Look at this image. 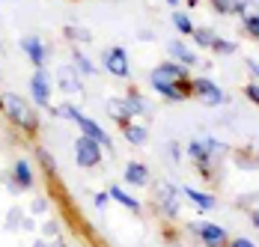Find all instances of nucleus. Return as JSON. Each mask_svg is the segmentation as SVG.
I'll return each mask as SVG.
<instances>
[{
	"mask_svg": "<svg viewBox=\"0 0 259 247\" xmlns=\"http://www.w3.org/2000/svg\"><path fill=\"white\" fill-rule=\"evenodd\" d=\"M57 116H66L69 122H75L87 134V137H93V140H99L104 149H110L113 143H110V137H107V131H104L102 125L96 122V119H90V116H83L78 107H72V104H63V107H57Z\"/></svg>",
	"mask_w": 259,
	"mask_h": 247,
	"instance_id": "obj_2",
	"label": "nucleus"
},
{
	"mask_svg": "<svg viewBox=\"0 0 259 247\" xmlns=\"http://www.w3.org/2000/svg\"><path fill=\"white\" fill-rule=\"evenodd\" d=\"M191 232H197L203 238L206 247H227V229L218 223H206V221H191Z\"/></svg>",
	"mask_w": 259,
	"mask_h": 247,
	"instance_id": "obj_6",
	"label": "nucleus"
},
{
	"mask_svg": "<svg viewBox=\"0 0 259 247\" xmlns=\"http://www.w3.org/2000/svg\"><path fill=\"white\" fill-rule=\"evenodd\" d=\"M122 134H125V140H128L131 146H143L146 140H149V131L143 128V125H122Z\"/></svg>",
	"mask_w": 259,
	"mask_h": 247,
	"instance_id": "obj_19",
	"label": "nucleus"
},
{
	"mask_svg": "<svg viewBox=\"0 0 259 247\" xmlns=\"http://www.w3.org/2000/svg\"><path fill=\"white\" fill-rule=\"evenodd\" d=\"M167 3H170V6H176V3H179V0H167Z\"/></svg>",
	"mask_w": 259,
	"mask_h": 247,
	"instance_id": "obj_39",
	"label": "nucleus"
},
{
	"mask_svg": "<svg viewBox=\"0 0 259 247\" xmlns=\"http://www.w3.org/2000/svg\"><path fill=\"white\" fill-rule=\"evenodd\" d=\"M244 30H247L250 36H256V39H259V12H253V15H247V18H244Z\"/></svg>",
	"mask_w": 259,
	"mask_h": 247,
	"instance_id": "obj_27",
	"label": "nucleus"
},
{
	"mask_svg": "<svg viewBox=\"0 0 259 247\" xmlns=\"http://www.w3.org/2000/svg\"><path fill=\"white\" fill-rule=\"evenodd\" d=\"M247 69H250V74L259 80V60H247Z\"/></svg>",
	"mask_w": 259,
	"mask_h": 247,
	"instance_id": "obj_34",
	"label": "nucleus"
},
{
	"mask_svg": "<svg viewBox=\"0 0 259 247\" xmlns=\"http://www.w3.org/2000/svg\"><path fill=\"white\" fill-rule=\"evenodd\" d=\"M12 176H15V182H18V188H21V191L33 188V170H30V164H27L24 158H21V161H15Z\"/></svg>",
	"mask_w": 259,
	"mask_h": 247,
	"instance_id": "obj_16",
	"label": "nucleus"
},
{
	"mask_svg": "<svg viewBox=\"0 0 259 247\" xmlns=\"http://www.w3.org/2000/svg\"><path fill=\"white\" fill-rule=\"evenodd\" d=\"M107 110H110V116H113L119 125H128V119L134 116L128 99H110V101H107Z\"/></svg>",
	"mask_w": 259,
	"mask_h": 247,
	"instance_id": "obj_13",
	"label": "nucleus"
},
{
	"mask_svg": "<svg viewBox=\"0 0 259 247\" xmlns=\"http://www.w3.org/2000/svg\"><path fill=\"white\" fill-rule=\"evenodd\" d=\"M78 69L75 66H63L60 69V90L69 96V93H80V77H78Z\"/></svg>",
	"mask_w": 259,
	"mask_h": 247,
	"instance_id": "obj_12",
	"label": "nucleus"
},
{
	"mask_svg": "<svg viewBox=\"0 0 259 247\" xmlns=\"http://www.w3.org/2000/svg\"><path fill=\"white\" fill-rule=\"evenodd\" d=\"M0 107L6 110V116H9L12 122L21 125L24 131H36V128H39V116H36V110H33L21 96H15V93H3V96H0Z\"/></svg>",
	"mask_w": 259,
	"mask_h": 247,
	"instance_id": "obj_1",
	"label": "nucleus"
},
{
	"mask_svg": "<svg viewBox=\"0 0 259 247\" xmlns=\"http://www.w3.org/2000/svg\"><path fill=\"white\" fill-rule=\"evenodd\" d=\"M21 51L27 54V60H30L36 69H42V66H45V60H48V48L42 45V39H39V36H24V39H21Z\"/></svg>",
	"mask_w": 259,
	"mask_h": 247,
	"instance_id": "obj_10",
	"label": "nucleus"
},
{
	"mask_svg": "<svg viewBox=\"0 0 259 247\" xmlns=\"http://www.w3.org/2000/svg\"><path fill=\"white\" fill-rule=\"evenodd\" d=\"M42 232H45V235H51V238H57V232H60V223H57V221H48L45 226H42Z\"/></svg>",
	"mask_w": 259,
	"mask_h": 247,
	"instance_id": "obj_32",
	"label": "nucleus"
},
{
	"mask_svg": "<svg viewBox=\"0 0 259 247\" xmlns=\"http://www.w3.org/2000/svg\"><path fill=\"white\" fill-rule=\"evenodd\" d=\"M247 3H250V0H211V6H214L221 15H238V12L247 9Z\"/></svg>",
	"mask_w": 259,
	"mask_h": 247,
	"instance_id": "obj_17",
	"label": "nucleus"
},
{
	"mask_svg": "<svg viewBox=\"0 0 259 247\" xmlns=\"http://www.w3.org/2000/svg\"><path fill=\"white\" fill-rule=\"evenodd\" d=\"M33 247H63V244H60V241H57V244H45V241L39 238V241H36V244H33Z\"/></svg>",
	"mask_w": 259,
	"mask_h": 247,
	"instance_id": "obj_38",
	"label": "nucleus"
},
{
	"mask_svg": "<svg viewBox=\"0 0 259 247\" xmlns=\"http://www.w3.org/2000/svg\"><path fill=\"white\" fill-rule=\"evenodd\" d=\"M158 72L167 74V77H173V80H182V84L191 80V77H188V66H182V63H161Z\"/></svg>",
	"mask_w": 259,
	"mask_h": 247,
	"instance_id": "obj_20",
	"label": "nucleus"
},
{
	"mask_svg": "<svg viewBox=\"0 0 259 247\" xmlns=\"http://www.w3.org/2000/svg\"><path fill=\"white\" fill-rule=\"evenodd\" d=\"M63 33H66L69 39H75V42H90V39H93V36H90V30H87V27H78V24H69Z\"/></svg>",
	"mask_w": 259,
	"mask_h": 247,
	"instance_id": "obj_26",
	"label": "nucleus"
},
{
	"mask_svg": "<svg viewBox=\"0 0 259 247\" xmlns=\"http://www.w3.org/2000/svg\"><path fill=\"white\" fill-rule=\"evenodd\" d=\"M191 36H194V42H197L200 48H211V42H214V36H218V33H214V30H208V27H194V33H191Z\"/></svg>",
	"mask_w": 259,
	"mask_h": 247,
	"instance_id": "obj_22",
	"label": "nucleus"
},
{
	"mask_svg": "<svg viewBox=\"0 0 259 247\" xmlns=\"http://www.w3.org/2000/svg\"><path fill=\"white\" fill-rule=\"evenodd\" d=\"M30 212H33V215H45V212H48V202H45L42 197H39V199H33V205H30Z\"/></svg>",
	"mask_w": 259,
	"mask_h": 247,
	"instance_id": "obj_31",
	"label": "nucleus"
},
{
	"mask_svg": "<svg viewBox=\"0 0 259 247\" xmlns=\"http://www.w3.org/2000/svg\"><path fill=\"white\" fill-rule=\"evenodd\" d=\"M155 202L161 209V215H167V218L179 215V191L170 182H158L155 185Z\"/></svg>",
	"mask_w": 259,
	"mask_h": 247,
	"instance_id": "obj_7",
	"label": "nucleus"
},
{
	"mask_svg": "<svg viewBox=\"0 0 259 247\" xmlns=\"http://www.w3.org/2000/svg\"><path fill=\"white\" fill-rule=\"evenodd\" d=\"M250 221H253V226L259 229V209H253V212H250Z\"/></svg>",
	"mask_w": 259,
	"mask_h": 247,
	"instance_id": "obj_37",
	"label": "nucleus"
},
{
	"mask_svg": "<svg viewBox=\"0 0 259 247\" xmlns=\"http://www.w3.org/2000/svg\"><path fill=\"white\" fill-rule=\"evenodd\" d=\"M182 194L191 199V202H194L200 212H208V209H214V205H218L211 194H203V191H197V188H191V185H188V188H182Z\"/></svg>",
	"mask_w": 259,
	"mask_h": 247,
	"instance_id": "obj_15",
	"label": "nucleus"
},
{
	"mask_svg": "<svg viewBox=\"0 0 259 247\" xmlns=\"http://www.w3.org/2000/svg\"><path fill=\"white\" fill-rule=\"evenodd\" d=\"M72 57H75V69H78L80 74H96V63H93L83 51H75Z\"/></svg>",
	"mask_w": 259,
	"mask_h": 247,
	"instance_id": "obj_23",
	"label": "nucleus"
},
{
	"mask_svg": "<svg viewBox=\"0 0 259 247\" xmlns=\"http://www.w3.org/2000/svg\"><path fill=\"white\" fill-rule=\"evenodd\" d=\"M235 42H230V39H221V36H214V42H211V51L214 54H221V57H230V54H235Z\"/></svg>",
	"mask_w": 259,
	"mask_h": 247,
	"instance_id": "obj_25",
	"label": "nucleus"
},
{
	"mask_svg": "<svg viewBox=\"0 0 259 247\" xmlns=\"http://www.w3.org/2000/svg\"><path fill=\"white\" fill-rule=\"evenodd\" d=\"M107 197L113 199V202H119V205H125V209H131V212H137V209H140V202L131 197V194H125V191H122L119 185H113V188L107 191Z\"/></svg>",
	"mask_w": 259,
	"mask_h": 247,
	"instance_id": "obj_21",
	"label": "nucleus"
},
{
	"mask_svg": "<svg viewBox=\"0 0 259 247\" xmlns=\"http://www.w3.org/2000/svg\"><path fill=\"white\" fill-rule=\"evenodd\" d=\"M188 155H191V158L200 164V170L206 173V167H208V161H211V155H208V149L203 146V140H191V143H188Z\"/></svg>",
	"mask_w": 259,
	"mask_h": 247,
	"instance_id": "obj_18",
	"label": "nucleus"
},
{
	"mask_svg": "<svg viewBox=\"0 0 259 247\" xmlns=\"http://www.w3.org/2000/svg\"><path fill=\"white\" fill-rule=\"evenodd\" d=\"M125 182L134 185V188H143V185H149V170H146V164H140V161H131L128 167H125Z\"/></svg>",
	"mask_w": 259,
	"mask_h": 247,
	"instance_id": "obj_14",
	"label": "nucleus"
},
{
	"mask_svg": "<svg viewBox=\"0 0 259 247\" xmlns=\"http://www.w3.org/2000/svg\"><path fill=\"white\" fill-rule=\"evenodd\" d=\"M191 93H197V99L203 101V104H211V107L227 104V93L214 80H208V77H194L191 80Z\"/></svg>",
	"mask_w": 259,
	"mask_h": 247,
	"instance_id": "obj_5",
	"label": "nucleus"
},
{
	"mask_svg": "<svg viewBox=\"0 0 259 247\" xmlns=\"http://www.w3.org/2000/svg\"><path fill=\"white\" fill-rule=\"evenodd\" d=\"M102 143L99 140H93V137H87V134H80L78 140H75V161H78V167H99L102 164Z\"/></svg>",
	"mask_w": 259,
	"mask_h": 247,
	"instance_id": "obj_4",
	"label": "nucleus"
},
{
	"mask_svg": "<svg viewBox=\"0 0 259 247\" xmlns=\"http://www.w3.org/2000/svg\"><path fill=\"white\" fill-rule=\"evenodd\" d=\"M173 24H176V30H179L182 36H191L194 33V21H191L188 12H173Z\"/></svg>",
	"mask_w": 259,
	"mask_h": 247,
	"instance_id": "obj_24",
	"label": "nucleus"
},
{
	"mask_svg": "<svg viewBox=\"0 0 259 247\" xmlns=\"http://www.w3.org/2000/svg\"><path fill=\"white\" fill-rule=\"evenodd\" d=\"M104 69L116 77H128L131 74V66H128V54L125 48H110L104 51Z\"/></svg>",
	"mask_w": 259,
	"mask_h": 247,
	"instance_id": "obj_9",
	"label": "nucleus"
},
{
	"mask_svg": "<svg viewBox=\"0 0 259 247\" xmlns=\"http://www.w3.org/2000/svg\"><path fill=\"white\" fill-rule=\"evenodd\" d=\"M30 96H33V101L39 107H48V101H51V77H48L45 69L33 72V77H30Z\"/></svg>",
	"mask_w": 259,
	"mask_h": 247,
	"instance_id": "obj_8",
	"label": "nucleus"
},
{
	"mask_svg": "<svg viewBox=\"0 0 259 247\" xmlns=\"http://www.w3.org/2000/svg\"><path fill=\"white\" fill-rule=\"evenodd\" d=\"M39 158H42V164H45V170H48V173H54V170H57V161H54V155H48L45 149H39Z\"/></svg>",
	"mask_w": 259,
	"mask_h": 247,
	"instance_id": "obj_29",
	"label": "nucleus"
},
{
	"mask_svg": "<svg viewBox=\"0 0 259 247\" xmlns=\"http://www.w3.org/2000/svg\"><path fill=\"white\" fill-rule=\"evenodd\" d=\"M167 54H170V57H173L176 63H182V66H188V69H191V66H197V54H194V51L188 48V45H182L179 39L167 42Z\"/></svg>",
	"mask_w": 259,
	"mask_h": 247,
	"instance_id": "obj_11",
	"label": "nucleus"
},
{
	"mask_svg": "<svg viewBox=\"0 0 259 247\" xmlns=\"http://www.w3.org/2000/svg\"><path fill=\"white\" fill-rule=\"evenodd\" d=\"M125 99H128L131 110H134V116H137V113H143V110H146V101L140 99V96H137V93H128V96H125Z\"/></svg>",
	"mask_w": 259,
	"mask_h": 247,
	"instance_id": "obj_28",
	"label": "nucleus"
},
{
	"mask_svg": "<svg viewBox=\"0 0 259 247\" xmlns=\"http://www.w3.org/2000/svg\"><path fill=\"white\" fill-rule=\"evenodd\" d=\"M107 194H96V205H99V209H104V205H107Z\"/></svg>",
	"mask_w": 259,
	"mask_h": 247,
	"instance_id": "obj_36",
	"label": "nucleus"
},
{
	"mask_svg": "<svg viewBox=\"0 0 259 247\" xmlns=\"http://www.w3.org/2000/svg\"><path fill=\"white\" fill-rule=\"evenodd\" d=\"M230 247H253V241H250V238H235Z\"/></svg>",
	"mask_w": 259,
	"mask_h": 247,
	"instance_id": "obj_35",
	"label": "nucleus"
},
{
	"mask_svg": "<svg viewBox=\"0 0 259 247\" xmlns=\"http://www.w3.org/2000/svg\"><path fill=\"white\" fill-rule=\"evenodd\" d=\"M18 221H21V212H18V209H12V212H9V221H6V226H9V229H15V226H18Z\"/></svg>",
	"mask_w": 259,
	"mask_h": 247,
	"instance_id": "obj_33",
	"label": "nucleus"
},
{
	"mask_svg": "<svg viewBox=\"0 0 259 247\" xmlns=\"http://www.w3.org/2000/svg\"><path fill=\"white\" fill-rule=\"evenodd\" d=\"M152 87H155L158 96H164L167 101H185V99H188V93H191V80H188V84L173 80V77L161 74L158 69L152 72Z\"/></svg>",
	"mask_w": 259,
	"mask_h": 247,
	"instance_id": "obj_3",
	"label": "nucleus"
},
{
	"mask_svg": "<svg viewBox=\"0 0 259 247\" xmlns=\"http://www.w3.org/2000/svg\"><path fill=\"white\" fill-rule=\"evenodd\" d=\"M244 96L259 107V84H247V87H244Z\"/></svg>",
	"mask_w": 259,
	"mask_h": 247,
	"instance_id": "obj_30",
	"label": "nucleus"
}]
</instances>
